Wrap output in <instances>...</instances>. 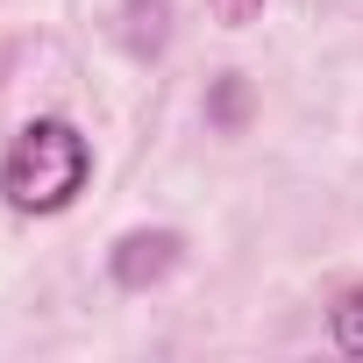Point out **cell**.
<instances>
[{"label":"cell","mask_w":363,"mask_h":363,"mask_svg":"<svg viewBox=\"0 0 363 363\" xmlns=\"http://www.w3.org/2000/svg\"><path fill=\"white\" fill-rule=\"evenodd\" d=\"M207 121H214V128H228V135H235V128L250 121V86H242L235 72H228V79L214 86V100H207Z\"/></svg>","instance_id":"4"},{"label":"cell","mask_w":363,"mask_h":363,"mask_svg":"<svg viewBox=\"0 0 363 363\" xmlns=\"http://www.w3.org/2000/svg\"><path fill=\"white\" fill-rule=\"evenodd\" d=\"M178 257H186L178 228H128V235L114 242L107 271H114V285H121V292H150V285H164V278L178 271Z\"/></svg>","instance_id":"2"},{"label":"cell","mask_w":363,"mask_h":363,"mask_svg":"<svg viewBox=\"0 0 363 363\" xmlns=\"http://www.w3.org/2000/svg\"><path fill=\"white\" fill-rule=\"evenodd\" d=\"M171 22V8H164V0H121V43L135 50V57H157L164 50V29Z\"/></svg>","instance_id":"3"},{"label":"cell","mask_w":363,"mask_h":363,"mask_svg":"<svg viewBox=\"0 0 363 363\" xmlns=\"http://www.w3.org/2000/svg\"><path fill=\"white\" fill-rule=\"evenodd\" d=\"M328 328H335V349H342V356H363V285L335 299V313H328Z\"/></svg>","instance_id":"5"},{"label":"cell","mask_w":363,"mask_h":363,"mask_svg":"<svg viewBox=\"0 0 363 363\" xmlns=\"http://www.w3.org/2000/svg\"><path fill=\"white\" fill-rule=\"evenodd\" d=\"M207 15H214L221 29H250V22L264 15V0H207Z\"/></svg>","instance_id":"6"},{"label":"cell","mask_w":363,"mask_h":363,"mask_svg":"<svg viewBox=\"0 0 363 363\" xmlns=\"http://www.w3.org/2000/svg\"><path fill=\"white\" fill-rule=\"evenodd\" d=\"M86 178H93V150L57 114H36L0 157V193L15 214H65L86 193Z\"/></svg>","instance_id":"1"}]
</instances>
